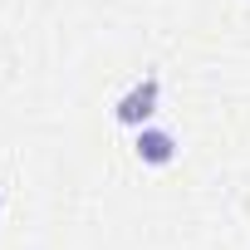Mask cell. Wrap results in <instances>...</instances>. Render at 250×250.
Listing matches in <instances>:
<instances>
[{
  "mask_svg": "<svg viewBox=\"0 0 250 250\" xmlns=\"http://www.w3.org/2000/svg\"><path fill=\"white\" fill-rule=\"evenodd\" d=\"M152 98H157V83H143L138 93H128V98H123L118 118H123V123H138V118H147V113H152Z\"/></svg>",
  "mask_w": 250,
  "mask_h": 250,
  "instance_id": "1",
  "label": "cell"
},
{
  "mask_svg": "<svg viewBox=\"0 0 250 250\" xmlns=\"http://www.w3.org/2000/svg\"><path fill=\"white\" fill-rule=\"evenodd\" d=\"M138 152H143L147 162H167V157H172V138H167V133H143V138H138Z\"/></svg>",
  "mask_w": 250,
  "mask_h": 250,
  "instance_id": "2",
  "label": "cell"
}]
</instances>
